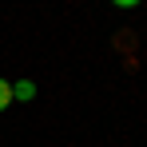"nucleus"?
Returning a JSON list of instances; mask_svg holds the SVG:
<instances>
[{
	"mask_svg": "<svg viewBox=\"0 0 147 147\" xmlns=\"http://www.w3.org/2000/svg\"><path fill=\"white\" fill-rule=\"evenodd\" d=\"M8 103H12V84H8V80H0V111H4Z\"/></svg>",
	"mask_w": 147,
	"mask_h": 147,
	"instance_id": "nucleus-2",
	"label": "nucleus"
},
{
	"mask_svg": "<svg viewBox=\"0 0 147 147\" xmlns=\"http://www.w3.org/2000/svg\"><path fill=\"white\" fill-rule=\"evenodd\" d=\"M32 92H36V88H32L28 80H20V84L12 88V99H32Z\"/></svg>",
	"mask_w": 147,
	"mask_h": 147,
	"instance_id": "nucleus-1",
	"label": "nucleus"
}]
</instances>
